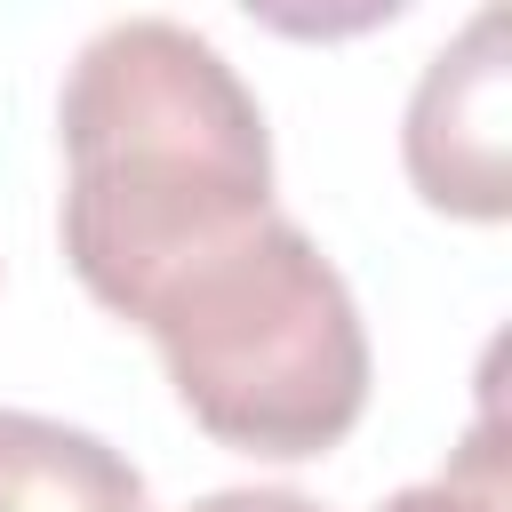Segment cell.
I'll return each instance as SVG.
<instances>
[{"instance_id":"6da1fadb","label":"cell","mask_w":512,"mask_h":512,"mask_svg":"<svg viewBox=\"0 0 512 512\" xmlns=\"http://www.w3.org/2000/svg\"><path fill=\"white\" fill-rule=\"evenodd\" d=\"M64 256L80 288L136 320L184 264L272 216V128L256 88L176 16L104 24L56 96Z\"/></svg>"},{"instance_id":"7a4b0ae2","label":"cell","mask_w":512,"mask_h":512,"mask_svg":"<svg viewBox=\"0 0 512 512\" xmlns=\"http://www.w3.org/2000/svg\"><path fill=\"white\" fill-rule=\"evenodd\" d=\"M136 328L216 448L304 464L328 456L368 408L360 304L320 240L280 208L184 264Z\"/></svg>"},{"instance_id":"3957f363","label":"cell","mask_w":512,"mask_h":512,"mask_svg":"<svg viewBox=\"0 0 512 512\" xmlns=\"http://www.w3.org/2000/svg\"><path fill=\"white\" fill-rule=\"evenodd\" d=\"M400 160L424 208L464 216V224H504L512 216V64H504V8H472V24L424 64L408 120H400Z\"/></svg>"},{"instance_id":"277c9868","label":"cell","mask_w":512,"mask_h":512,"mask_svg":"<svg viewBox=\"0 0 512 512\" xmlns=\"http://www.w3.org/2000/svg\"><path fill=\"white\" fill-rule=\"evenodd\" d=\"M0 512H152V488L112 440L0 408Z\"/></svg>"},{"instance_id":"5b68a950","label":"cell","mask_w":512,"mask_h":512,"mask_svg":"<svg viewBox=\"0 0 512 512\" xmlns=\"http://www.w3.org/2000/svg\"><path fill=\"white\" fill-rule=\"evenodd\" d=\"M376 512H512V472H504V424H496V400H480L472 432L456 440L448 472L384 496Z\"/></svg>"},{"instance_id":"8992f818","label":"cell","mask_w":512,"mask_h":512,"mask_svg":"<svg viewBox=\"0 0 512 512\" xmlns=\"http://www.w3.org/2000/svg\"><path fill=\"white\" fill-rule=\"evenodd\" d=\"M184 512H328L296 488H216V496H192Z\"/></svg>"}]
</instances>
